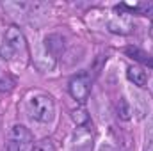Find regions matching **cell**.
<instances>
[{
  "label": "cell",
  "instance_id": "obj_3",
  "mask_svg": "<svg viewBox=\"0 0 153 151\" xmlns=\"http://www.w3.org/2000/svg\"><path fill=\"white\" fill-rule=\"evenodd\" d=\"M34 135L23 124H14L7 133V151H32Z\"/></svg>",
  "mask_w": 153,
  "mask_h": 151
},
{
  "label": "cell",
  "instance_id": "obj_5",
  "mask_svg": "<svg viewBox=\"0 0 153 151\" xmlns=\"http://www.w3.org/2000/svg\"><path fill=\"white\" fill-rule=\"evenodd\" d=\"M126 76H128V80H130L134 85H137V87H144V85L148 84V75H146V71H144L141 66H130L128 71H126Z\"/></svg>",
  "mask_w": 153,
  "mask_h": 151
},
{
  "label": "cell",
  "instance_id": "obj_10",
  "mask_svg": "<svg viewBox=\"0 0 153 151\" xmlns=\"http://www.w3.org/2000/svg\"><path fill=\"white\" fill-rule=\"evenodd\" d=\"M71 117H73V121H75L76 124H85L87 121H89V115L87 112L80 107V109H75L73 112H71Z\"/></svg>",
  "mask_w": 153,
  "mask_h": 151
},
{
  "label": "cell",
  "instance_id": "obj_1",
  "mask_svg": "<svg viewBox=\"0 0 153 151\" xmlns=\"http://www.w3.org/2000/svg\"><path fill=\"white\" fill-rule=\"evenodd\" d=\"M27 109L32 119L39 123H52L55 117V103L53 98L45 94V93H36L27 100Z\"/></svg>",
  "mask_w": 153,
  "mask_h": 151
},
{
  "label": "cell",
  "instance_id": "obj_4",
  "mask_svg": "<svg viewBox=\"0 0 153 151\" xmlns=\"http://www.w3.org/2000/svg\"><path fill=\"white\" fill-rule=\"evenodd\" d=\"M70 94L75 98L76 101H85L91 91V78L87 73H78L70 80Z\"/></svg>",
  "mask_w": 153,
  "mask_h": 151
},
{
  "label": "cell",
  "instance_id": "obj_11",
  "mask_svg": "<svg viewBox=\"0 0 153 151\" xmlns=\"http://www.w3.org/2000/svg\"><path fill=\"white\" fill-rule=\"evenodd\" d=\"M32 151H55V146H53V142L50 139H43V141L34 144Z\"/></svg>",
  "mask_w": 153,
  "mask_h": 151
},
{
  "label": "cell",
  "instance_id": "obj_8",
  "mask_svg": "<svg viewBox=\"0 0 153 151\" xmlns=\"http://www.w3.org/2000/svg\"><path fill=\"white\" fill-rule=\"evenodd\" d=\"M130 114H132V110H130V105H128V101L125 100V98H121L119 100V103H117V115L121 117V119H130Z\"/></svg>",
  "mask_w": 153,
  "mask_h": 151
},
{
  "label": "cell",
  "instance_id": "obj_12",
  "mask_svg": "<svg viewBox=\"0 0 153 151\" xmlns=\"http://www.w3.org/2000/svg\"><path fill=\"white\" fill-rule=\"evenodd\" d=\"M11 89H13V80L11 78H0V91L9 93Z\"/></svg>",
  "mask_w": 153,
  "mask_h": 151
},
{
  "label": "cell",
  "instance_id": "obj_7",
  "mask_svg": "<svg viewBox=\"0 0 153 151\" xmlns=\"http://www.w3.org/2000/svg\"><path fill=\"white\" fill-rule=\"evenodd\" d=\"M36 66L43 71H52L55 68V57L50 52H46L45 48H41L39 55L36 57Z\"/></svg>",
  "mask_w": 153,
  "mask_h": 151
},
{
  "label": "cell",
  "instance_id": "obj_6",
  "mask_svg": "<svg viewBox=\"0 0 153 151\" xmlns=\"http://www.w3.org/2000/svg\"><path fill=\"white\" fill-rule=\"evenodd\" d=\"M43 48H45L46 52H50L53 57H57V55L62 52V48H64V41H62V38H61V36H55V34H52V36L45 38Z\"/></svg>",
  "mask_w": 153,
  "mask_h": 151
},
{
  "label": "cell",
  "instance_id": "obj_9",
  "mask_svg": "<svg viewBox=\"0 0 153 151\" xmlns=\"http://www.w3.org/2000/svg\"><path fill=\"white\" fill-rule=\"evenodd\" d=\"M126 53L128 55H132L134 59H137V61H143V62H146V64H150V66H153V59H150L146 53H143L141 50H137V48H128L126 50Z\"/></svg>",
  "mask_w": 153,
  "mask_h": 151
},
{
  "label": "cell",
  "instance_id": "obj_2",
  "mask_svg": "<svg viewBox=\"0 0 153 151\" xmlns=\"http://www.w3.org/2000/svg\"><path fill=\"white\" fill-rule=\"evenodd\" d=\"M27 52V43L25 38L22 34V30L14 25H11L7 30H5V36H4V43L0 46V57L5 59V61H13L20 55H23Z\"/></svg>",
  "mask_w": 153,
  "mask_h": 151
}]
</instances>
